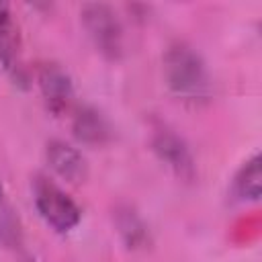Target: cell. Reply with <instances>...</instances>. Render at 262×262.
<instances>
[{
	"label": "cell",
	"mask_w": 262,
	"mask_h": 262,
	"mask_svg": "<svg viewBox=\"0 0 262 262\" xmlns=\"http://www.w3.org/2000/svg\"><path fill=\"white\" fill-rule=\"evenodd\" d=\"M20 246H23V225L0 182V248L16 250Z\"/></svg>",
	"instance_id": "cell-10"
},
{
	"label": "cell",
	"mask_w": 262,
	"mask_h": 262,
	"mask_svg": "<svg viewBox=\"0 0 262 262\" xmlns=\"http://www.w3.org/2000/svg\"><path fill=\"white\" fill-rule=\"evenodd\" d=\"M117 227L127 244V248H145L149 244V231L141 217L131 209V207H121L117 211Z\"/></svg>",
	"instance_id": "cell-11"
},
{
	"label": "cell",
	"mask_w": 262,
	"mask_h": 262,
	"mask_svg": "<svg viewBox=\"0 0 262 262\" xmlns=\"http://www.w3.org/2000/svg\"><path fill=\"white\" fill-rule=\"evenodd\" d=\"M45 158L49 168L61 178L72 184L84 182L88 176V164L82 151L61 139H51L45 147Z\"/></svg>",
	"instance_id": "cell-7"
},
{
	"label": "cell",
	"mask_w": 262,
	"mask_h": 262,
	"mask_svg": "<svg viewBox=\"0 0 262 262\" xmlns=\"http://www.w3.org/2000/svg\"><path fill=\"white\" fill-rule=\"evenodd\" d=\"M164 82L168 90L182 102L203 104L211 98V78L201 53L188 43H172L162 59Z\"/></svg>",
	"instance_id": "cell-1"
},
{
	"label": "cell",
	"mask_w": 262,
	"mask_h": 262,
	"mask_svg": "<svg viewBox=\"0 0 262 262\" xmlns=\"http://www.w3.org/2000/svg\"><path fill=\"white\" fill-rule=\"evenodd\" d=\"M80 20L102 57L115 61L123 55V27L113 6L104 2H86L80 8Z\"/></svg>",
	"instance_id": "cell-3"
},
{
	"label": "cell",
	"mask_w": 262,
	"mask_h": 262,
	"mask_svg": "<svg viewBox=\"0 0 262 262\" xmlns=\"http://www.w3.org/2000/svg\"><path fill=\"white\" fill-rule=\"evenodd\" d=\"M149 143H151L154 154L160 158V162H164L180 180L184 182L194 180L196 176L194 158L186 141L174 129H170L166 123H156L151 129Z\"/></svg>",
	"instance_id": "cell-5"
},
{
	"label": "cell",
	"mask_w": 262,
	"mask_h": 262,
	"mask_svg": "<svg viewBox=\"0 0 262 262\" xmlns=\"http://www.w3.org/2000/svg\"><path fill=\"white\" fill-rule=\"evenodd\" d=\"M262 168H260V154L248 158L231 178V199L237 203H256L262 192Z\"/></svg>",
	"instance_id": "cell-9"
},
{
	"label": "cell",
	"mask_w": 262,
	"mask_h": 262,
	"mask_svg": "<svg viewBox=\"0 0 262 262\" xmlns=\"http://www.w3.org/2000/svg\"><path fill=\"white\" fill-rule=\"evenodd\" d=\"M37 84L45 100V106L51 115L59 117L66 111H70L74 102V84L68 70L53 61L41 63L37 68Z\"/></svg>",
	"instance_id": "cell-6"
},
{
	"label": "cell",
	"mask_w": 262,
	"mask_h": 262,
	"mask_svg": "<svg viewBox=\"0 0 262 262\" xmlns=\"http://www.w3.org/2000/svg\"><path fill=\"white\" fill-rule=\"evenodd\" d=\"M0 66L10 82L29 88V74L23 57V37L8 2H0Z\"/></svg>",
	"instance_id": "cell-4"
},
{
	"label": "cell",
	"mask_w": 262,
	"mask_h": 262,
	"mask_svg": "<svg viewBox=\"0 0 262 262\" xmlns=\"http://www.w3.org/2000/svg\"><path fill=\"white\" fill-rule=\"evenodd\" d=\"M23 262H35V260H33V258H25Z\"/></svg>",
	"instance_id": "cell-12"
},
{
	"label": "cell",
	"mask_w": 262,
	"mask_h": 262,
	"mask_svg": "<svg viewBox=\"0 0 262 262\" xmlns=\"http://www.w3.org/2000/svg\"><path fill=\"white\" fill-rule=\"evenodd\" d=\"M33 205L39 217L57 233H70L82 219L78 203L49 176L37 174L31 182Z\"/></svg>",
	"instance_id": "cell-2"
},
{
	"label": "cell",
	"mask_w": 262,
	"mask_h": 262,
	"mask_svg": "<svg viewBox=\"0 0 262 262\" xmlns=\"http://www.w3.org/2000/svg\"><path fill=\"white\" fill-rule=\"evenodd\" d=\"M72 133L84 145H104L113 135L106 117L90 104L76 106L72 117Z\"/></svg>",
	"instance_id": "cell-8"
}]
</instances>
